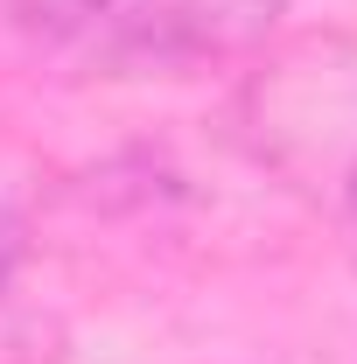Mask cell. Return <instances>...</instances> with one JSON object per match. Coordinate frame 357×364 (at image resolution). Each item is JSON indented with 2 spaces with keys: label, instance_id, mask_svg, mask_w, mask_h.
<instances>
[{
  "label": "cell",
  "instance_id": "cell-1",
  "mask_svg": "<svg viewBox=\"0 0 357 364\" xmlns=\"http://www.w3.org/2000/svg\"><path fill=\"white\" fill-rule=\"evenodd\" d=\"M280 14H287V0H176V21L196 56H224V49L260 43Z\"/></svg>",
  "mask_w": 357,
  "mask_h": 364
},
{
  "label": "cell",
  "instance_id": "cell-2",
  "mask_svg": "<svg viewBox=\"0 0 357 364\" xmlns=\"http://www.w3.org/2000/svg\"><path fill=\"white\" fill-rule=\"evenodd\" d=\"M14 259H21V225H14V210L0 203V287H7V273H14Z\"/></svg>",
  "mask_w": 357,
  "mask_h": 364
},
{
  "label": "cell",
  "instance_id": "cell-3",
  "mask_svg": "<svg viewBox=\"0 0 357 364\" xmlns=\"http://www.w3.org/2000/svg\"><path fill=\"white\" fill-rule=\"evenodd\" d=\"M351 218H357V168H351Z\"/></svg>",
  "mask_w": 357,
  "mask_h": 364
}]
</instances>
